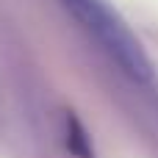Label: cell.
<instances>
[{
	"label": "cell",
	"instance_id": "obj_1",
	"mask_svg": "<svg viewBox=\"0 0 158 158\" xmlns=\"http://www.w3.org/2000/svg\"><path fill=\"white\" fill-rule=\"evenodd\" d=\"M61 3L131 81L144 83L153 78V64H150L142 42L114 14V8L106 0H61Z\"/></svg>",
	"mask_w": 158,
	"mask_h": 158
}]
</instances>
